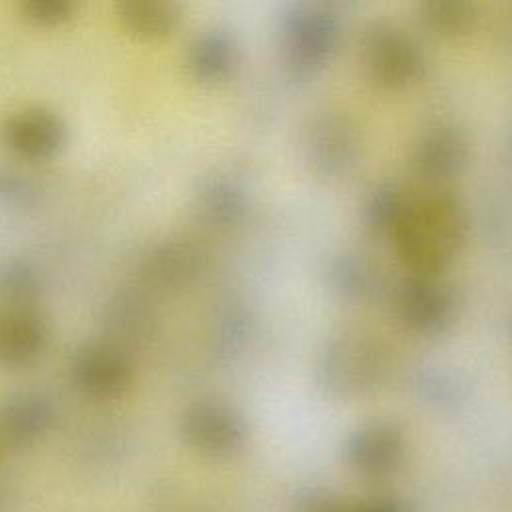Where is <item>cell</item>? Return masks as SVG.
I'll list each match as a JSON object with an SVG mask.
<instances>
[{
	"mask_svg": "<svg viewBox=\"0 0 512 512\" xmlns=\"http://www.w3.org/2000/svg\"><path fill=\"white\" fill-rule=\"evenodd\" d=\"M466 228L460 200L440 188L408 196L388 236L410 274L436 276L462 246Z\"/></svg>",
	"mask_w": 512,
	"mask_h": 512,
	"instance_id": "1",
	"label": "cell"
},
{
	"mask_svg": "<svg viewBox=\"0 0 512 512\" xmlns=\"http://www.w3.org/2000/svg\"><path fill=\"white\" fill-rule=\"evenodd\" d=\"M390 368L386 344L366 330H342L326 340L318 358V380L338 398H358L376 390Z\"/></svg>",
	"mask_w": 512,
	"mask_h": 512,
	"instance_id": "2",
	"label": "cell"
},
{
	"mask_svg": "<svg viewBox=\"0 0 512 512\" xmlns=\"http://www.w3.org/2000/svg\"><path fill=\"white\" fill-rule=\"evenodd\" d=\"M180 434L206 458H230L244 448L246 424L228 402L196 398L180 414Z\"/></svg>",
	"mask_w": 512,
	"mask_h": 512,
	"instance_id": "3",
	"label": "cell"
},
{
	"mask_svg": "<svg viewBox=\"0 0 512 512\" xmlns=\"http://www.w3.org/2000/svg\"><path fill=\"white\" fill-rule=\"evenodd\" d=\"M338 40L336 16L320 4H300L284 20L282 56L296 74L312 72L334 50Z\"/></svg>",
	"mask_w": 512,
	"mask_h": 512,
	"instance_id": "4",
	"label": "cell"
},
{
	"mask_svg": "<svg viewBox=\"0 0 512 512\" xmlns=\"http://www.w3.org/2000/svg\"><path fill=\"white\" fill-rule=\"evenodd\" d=\"M74 386L88 398L114 400L124 396L136 378L132 356L112 342H88L70 362Z\"/></svg>",
	"mask_w": 512,
	"mask_h": 512,
	"instance_id": "5",
	"label": "cell"
},
{
	"mask_svg": "<svg viewBox=\"0 0 512 512\" xmlns=\"http://www.w3.org/2000/svg\"><path fill=\"white\" fill-rule=\"evenodd\" d=\"M362 62L382 86H406L422 70L418 44L390 22H374L362 36Z\"/></svg>",
	"mask_w": 512,
	"mask_h": 512,
	"instance_id": "6",
	"label": "cell"
},
{
	"mask_svg": "<svg viewBox=\"0 0 512 512\" xmlns=\"http://www.w3.org/2000/svg\"><path fill=\"white\" fill-rule=\"evenodd\" d=\"M2 144L18 158L50 160L66 146L64 118L46 106H26L8 114L0 124Z\"/></svg>",
	"mask_w": 512,
	"mask_h": 512,
	"instance_id": "7",
	"label": "cell"
},
{
	"mask_svg": "<svg viewBox=\"0 0 512 512\" xmlns=\"http://www.w3.org/2000/svg\"><path fill=\"white\" fill-rule=\"evenodd\" d=\"M304 154L310 168L320 176L346 172L358 154V132L354 122L342 112L316 114L304 136Z\"/></svg>",
	"mask_w": 512,
	"mask_h": 512,
	"instance_id": "8",
	"label": "cell"
},
{
	"mask_svg": "<svg viewBox=\"0 0 512 512\" xmlns=\"http://www.w3.org/2000/svg\"><path fill=\"white\" fill-rule=\"evenodd\" d=\"M406 458V434L390 420H372L358 426L346 442V462L364 478H386Z\"/></svg>",
	"mask_w": 512,
	"mask_h": 512,
	"instance_id": "9",
	"label": "cell"
},
{
	"mask_svg": "<svg viewBox=\"0 0 512 512\" xmlns=\"http://www.w3.org/2000/svg\"><path fill=\"white\" fill-rule=\"evenodd\" d=\"M394 310L408 328L432 334L452 320L454 296L436 276L410 274L394 292Z\"/></svg>",
	"mask_w": 512,
	"mask_h": 512,
	"instance_id": "10",
	"label": "cell"
},
{
	"mask_svg": "<svg viewBox=\"0 0 512 512\" xmlns=\"http://www.w3.org/2000/svg\"><path fill=\"white\" fill-rule=\"evenodd\" d=\"M50 342L46 318L34 304H0V366L26 368Z\"/></svg>",
	"mask_w": 512,
	"mask_h": 512,
	"instance_id": "11",
	"label": "cell"
},
{
	"mask_svg": "<svg viewBox=\"0 0 512 512\" xmlns=\"http://www.w3.org/2000/svg\"><path fill=\"white\" fill-rule=\"evenodd\" d=\"M468 158V140L462 130L450 124H438L426 130L414 148L416 172L432 182L460 172Z\"/></svg>",
	"mask_w": 512,
	"mask_h": 512,
	"instance_id": "12",
	"label": "cell"
},
{
	"mask_svg": "<svg viewBox=\"0 0 512 512\" xmlns=\"http://www.w3.org/2000/svg\"><path fill=\"white\" fill-rule=\"evenodd\" d=\"M56 410L40 392H20L0 408V436L12 446H28L42 438L54 424Z\"/></svg>",
	"mask_w": 512,
	"mask_h": 512,
	"instance_id": "13",
	"label": "cell"
},
{
	"mask_svg": "<svg viewBox=\"0 0 512 512\" xmlns=\"http://www.w3.org/2000/svg\"><path fill=\"white\" fill-rule=\"evenodd\" d=\"M188 68L202 82H220L228 78L238 62L234 38L220 28L200 32L188 46Z\"/></svg>",
	"mask_w": 512,
	"mask_h": 512,
	"instance_id": "14",
	"label": "cell"
},
{
	"mask_svg": "<svg viewBox=\"0 0 512 512\" xmlns=\"http://www.w3.org/2000/svg\"><path fill=\"white\" fill-rule=\"evenodd\" d=\"M116 16L128 34L158 40L176 28L180 6L170 0H122L116 4Z\"/></svg>",
	"mask_w": 512,
	"mask_h": 512,
	"instance_id": "15",
	"label": "cell"
},
{
	"mask_svg": "<svg viewBox=\"0 0 512 512\" xmlns=\"http://www.w3.org/2000/svg\"><path fill=\"white\" fill-rule=\"evenodd\" d=\"M200 252L186 240H168L158 244L146 258V274L156 284L174 286L196 274Z\"/></svg>",
	"mask_w": 512,
	"mask_h": 512,
	"instance_id": "16",
	"label": "cell"
},
{
	"mask_svg": "<svg viewBox=\"0 0 512 512\" xmlns=\"http://www.w3.org/2000/svg\"><path fill=\"white\" fill-rule=\"evenodd\" d=\"M200 210L214 224H232L244 214V192L228 178L216 176L202 184L198 192Z\"/></svg>",
	"mask_w": 512,
	"mask_h": 512,
	"instance_id": "17",
	"label": "cell"
},
{
	"mask_svg": "<svg viewBox=\"0 0 512 512\" xmlns=\"http://www.w3.org/2000/svg\"><path fill=\"white\" fill-rule=\"evenodd\" d=\"M330 274L334 286L356 300H366L382 288V276L378 268H374L372 262L358 256L346 254L332 266Z\"/></svg>",
	"mask_w": 512,
	"mask_h": 512,
	"instance_id": "18",
	"label": "cell"
},
{
	"mask_svg": "<svg viewBox=\"0 0 512 512\" xmlns=\"http://www.w3.org/2000/svg\"><path fill=\"white\" fill-rule=\"evenodd\" d=\"M40 292V276L24 258L0 264V304H34Z\"/></svg>",
	"mask_w": 512,
	"mask_h": 512,
	"instance_id": "19",
	"label": "cell"
},
{
	"mask_svg": "<svg viewBox=\"0 0 512 512\" xmlns=\"http://www.w3.org/2000/svg\"><path fill=\"white\" fill-rule=\"evenodd\" d=\"M422 22L442 36H460L476 20V8L460 0H434L420 6Z\"/></svg>",
	"mask_w": 512,
	"mask_h": 512,
	"instance_id": "20",
	"label": "cell"
},
{
	"mask_svg": "<svg viewBox=\"0 0 512 512\" xmlns=\"http://www.w3.org/2000/svg\"><path fill=\"white\" fill-rule=\"evenodd\" d=\"M406 198L408 196L402 194L400 190H396L394 186L378 188L366 206V218H368L370 226L378 232L388 234L390 228L394 226L396 218L400 216Z\"/></svg>",
	"mask_w": 512,
	"mask_h": 512,
	"instance_id": "21",
	"label": "cell"
},
{
	"mask_svg": "<svg viewBox=\"0 0 512 512\" xmlns=\"http://www.w3.org/2000/svg\"><path fill=\"white\" fill-rule=\"evenodd\" d=\"M78 4L72 0H24L18 10L24 20L34 26L54 28L68 22L76 14Z\"/></svg>",
	"mask_w": 512,
	"mask_h": 512,
	"instance_id": "22",
	"label": "cell"
},
{
	"mask_svg": "<svg viewBox=\"0 0 512 512\" xmlns=\"http://www.w3.org/2000/svg\"><path fill=\"white\" fill-rule=\"evenodd\" d=\"M356 512H404L400 506H396L394 502L388 500H378V502H370L360 506Z\"/></svg>",
	"mask_w": 512,
	"mask_h": 512,
	"instance_id": "23",
	"label": "cell"
}]
</instances>
